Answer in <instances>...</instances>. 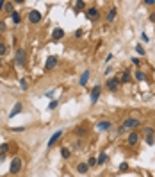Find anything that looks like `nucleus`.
Instances as JSON below:
<instances>
[{
  "mask_svg": "<svg viewBox=\"0 0 155 177\" xmlns=\"http://www.w3.org/2000/svg\"><path fill=\"white\" fill-rule=\"evenodd\" d=\"M107 159H109V156H107L105 152H100V154H98V157H96V161H98V167L105 165V163H107Z\"/></svg>",
  "mask_w": 155,
  "mask_h": 177,
  "instance_id": "obj_19",
  "label": "nucleus"
},
{
  "mask_svg": "<svg viewBox=\"0 0 155 177\" xmlns=\"http://www.w3.org/2000/svg\"><path fill=\"white\" fill-rule=\"evenodd\" d=\"M141 40H143V41H145V43H148V41H150V38H148V34H145V32L141 34Z\"/></svg>",
  "mask_w": 155,
  "mask_h": 177,
  "instance_id": "obj_39",
  "label": "nucleus"
},
{
  "mask_svg": "<svg viewBox=\"0 0 155 177\" xmlns=\"http://www.w3.org/2000/svg\"><path fill=\"white\" fill-rule=\"evenodd\" d=\"M132 64L139 66V64H141V59H139V57H132Z\"/></svg>",
  "mask_w": 155,
  "mask_h": 177,
  "instance_id": "obj_36",
  "label": "nucleus"
},
{
  "mask_svg": "<svg viewBox=\"0 0 155 177\" xmlns=\"http://www.w3.org/2000/svg\"><path fill=\"white\" fill-rule=\"evenodd\" d=\"M57 107H59V100H57V98H55V100H52L50 104H48V109H50V111L57 109Z\"/></svg>",
  "mask_w": 155,
  "mask_h": 177,
  "instance_id": "obj_30",
  "label": "nucleus"
},
{
  "mask_svg": "<svg viewBox=\"0 0 155 177\" xmlns=\"http://www.w3.org/2000/svg\"><path fill=\"white\" fill-rule=\"evenodd\" d=\"M77 172H79V174H87V172H89V165H87V161H86V163H84V161L77 163Z\"/></svg>",
  "mask_w": 155,
  "mask_h": 177,
  "instance_id": "obj_15",
  "label": "nucleus"
},
{
  "mask_svg": "<svg viewBox=\"0 0 155 177\" xmlns=\"http://www.w3.org/2000/svg\"><path fill=\"white\" fill-rule=\"evenodd\" d=\"M61 136H62V131H55V133L50 136V140L46 141V147H48V148H52V147H54L57 141H59V140H61Z\"/></svg>",
  "mask_w": 155,
  "mask_h": 177,
  "instance_id": "obj_10",
  "label": "nucleus"
},
{
  "mask_svg": "<svg viewBox=\"0 0 155 177\" xmlns=\"http://www.w3.org/2000/svg\"><path fill=\"white\" fill-rule=\"evenodd\" d=\"M125 133H127V129H125L123 125H120L118 127V134H125Z\"/></svg>",
  "mask_w": 155,
  "mask_h": 177,
  "instance_id": "obj_37",
  "label": "nucleus"
},
{
  "mask_svg": "<svg viewBox=\"0 0 155 177\" xmlns=\"http://www.w3.org/2000/svg\"><path fill=\"white\" fill-rule=\"evenodd\" d=\"M128 170H130V167H128V163H127V161L120 163V167H118V172H120V174H125V172H128Z\"/></svg>",
  "mask_w": 155,
  "mask_h": 177,
  "instance_id": "obj_23",
  "label": "nucleus"
},
{
  "mask_svg": "<svg viewBox=\"0 0 155 177\" xmlns=\"http://www.w3.org/2000/svg\"><path fill=\"white\" fill-rule=\"evenodd\" d=\"M9 16H11V20H13V23H14V25L21 23V16H20V13H18V11H14V13H13V14H9Z\"/></svg>",
  "mask_w": 155,
  "mask_h": 177,
  "instance_id": "obj_21",
  "label": "nucleus"
},
{
  "mask_svg": "<svg viewBox=\"0 0 155 177\" xmlns=\"http://www.w3.org/2000/svg\"><path fill=\"white\" fill-rule=\"evenodd\" d=\"M14 63L20 66V68H25L27 66V50L25 48H18L16 54H14Z\"/></svg>",
  "mask_w": 155,
  "mask_h": 177,
  "instance_id": "obj_3",
  "label": "nucleus"
},
{
  "mask_svg": "<svg viewBox=\"0 0 155 177\" xmlns=\"http://www.w3.org/2000/svg\"><path fill=\"white\" fill-rule=\"evenodd\" d=\"M94 127H96V131H111V129H113V122H111V120H102V122H98Z\"/></svg>",
  "mask_w": 155,
  "mask_h": 177,
  "instance_id": "obj_11",
  "label": "nucleus"
},
{
  "mask_svg": "<svg viewBox=\"0 0 155 177\" xmlns=\"http://www.w3.org/2000/svg\"><path fill=\"white\" fill-rule=\"evenodd\" d=\"M145 6H155V0H143Z\"/></svg>",
  "mask_w": 155,
  "mask_h": 177,
  "instance_id": "obj_38",
  "label": "nucleus"
},
{
  "mask_svg": "<svg viewBox=\"0 0 155 177\" xmlns=\"http://www.w3.org/2000/svg\"><path fill=\"white\" fill-rule=\"evenodd\" d=\"M27 20H29V23H32V25L39 23V21L43 20L41 11H38V9H31V11H29V14H27Z\"/></svg>",
  "mask_w": 155,
  "mask_h": 177,
  "instance_id": "obj_4",
  "label": "nucleus"
},
{
  "mask_svg": "<svg viewBox=\"0 0 155 177\" xmlns=\"http://www.w3.org/2000/svg\"><path fill=\"white\" fill-rule=\"evenodd\" d=\"M57 63H59L57 56H48L46 61H45V70H54V68L57 66Z\"/></svg>",
  "mask_w": 155,
  "mask_h": 177,
  "instance_id": "obj_9",
  "label": "nucleus"
},
{
  "mask_svg": "<svg viewBox=\"0 0 155 177\" xmlns=\"http://www.w3.org/2000/svg\"><path fill=\"white\" fill-rule=\"evenodd\" d=\"M9 148H11V145L7 143V141H6V143H2V145H0V154H7V152H9Z\"/></svg>",
  "mask_w": 155,
  "mask_h": 177,
  "instance_id": "obj_28",
  "label": "nucleus"
},
{
  "mask_svg": "<svg viewBox=\"0 0 155 177\" xmlns=\"http://www.w3.org/2000/svg\"><path fill=\"white\" fill-rule=\"evenodd\" d=\"M87 165H89V168L98 167V161H96V157H94V156H91L89 159H87Z\"/></svg>",
  "mask_w": 155,
  "mask_h": 177,
  "instance_id": "obj_29",
  "label": "nucleus"
},
{
  "mask_svg": "<svg viewBox=\"0 0 155 177\" xmlns=\"http://www.w3.org/2000/svg\"><path fill=\"white\" fill-rule=\"evenodd\" d=\"M82 34H84V29H77L75 34H73V38H75V40H80V38H82Z\"/></svg>",
  "mask_w": 155,
  "mask_h": 177,
  "instance_id": "obj_34",
  "label": "nucleus"
},
{
  "mask_svg": "<svg viewBox=\"0 0 155 177\" xmlns=\"http://www.w3.org/2000/svg\"><path fill=\"white\" fill-rule=\"evenodd\" d=\"M148 20H150V21H153V23H155V13H152V14L148 16Z\"/></svg>",
  "mask_w": 155,
  "mask_h": 177,
  "instance_id": "obj_42",
  "label": "nucleus"
},
{
  "mask_svg": "<svg viewBox=\"0 0 155 177\" xmlns=\"http://www.w3.org/2000/svg\"><path fill=\"white\" fill-rule=\"evenodd\" d=\"M61 157H62V159H66V161H68V159L72 157V150H70L68 147H61Z\"/></svg>",
  "mask_w": 155,
  "mask_h": 177,
  "instance_id": "obj_18",
  "label": "nucleus"
},
{
  "mask_svg": "<svg viewBox=\"0 0 155 177\" xmlns=\"http://www.w3.org/2000/svg\"><path fill=\"white\" fill-rule=\"evenodd\" d=\"M130 81H132V75H130V72H128V70H125V72L120 75V83H121V84H127V83H130Z\"/></svg>",
  "mask_w": 155,
  "mask_h": 177,
  "instance_id": "obj_17",
  "label": "nucleus"
},
{
  "mask_svg": "<svg viewBox=\"0 0 155 177\" xmlns=\"http://www.w3.org/2000/svg\"><path fill=\"white\" fill-rule=\"evenodd\" d=\"M135 52H137V56H141V57H143V56L146 54V50H145V47H143L141 43H137V45H135Z\"/></svg>",
  "mask_w": 155,
  "mask_h": 177,
  "instance_id": "obj_27",
  "label": "nucleus"
},
{
  "mask_svg": "<svg viewBox=\"0 0 155 177\" xmlns=\"http://www.w3.org/2000/svg\"><path fill=\"white\" fill-rule=\"evenodd\" d=\"M120 77H111V79H107V83H105V88L113 93V91H118L120 90Z\"/></svg>",
  "mask_w": 155,
  "mask_h": 177,
  "instance_id": "obj_6",
  "label": "nucleus"
},
{
  "mask_svg": "<svg viewBox=\"0 0 155 177\" xmlns=\"http://www.w3.org/2000/svg\"><path fill=\"white\" fill-rule=\"evenodd\" d=\"M143 134H145V136L155 134V129H153V127H145V131H143Z\"/></svg>",
  "mask_w": 155,
  "mask_h": 177,
  "instance_id": "obj_33",
  "label": "nucleus"
},
{
  "mask_svg": "<svg viewBox=\"0 0 155 177\" xmlns=\"http://www.w3.org/2000/svg\"><path fill=\"white\" fill-rule=\"evenodd\" d=\"M45 95H46L48 98H52V97H54V91H46V93H45Z\"/></svg>",
  "mask_w": 155,
  "mask_h": 177,
  "instance_id": "obj_43",
  "label": "nucleus"
},
{
  "mask_svg": "<svg viewBox=\"0 0 155 177\" xmlns=\"http://www.w3.org/2000/svg\"><path fill=\"white\" fill-rule=\"evenodd\" d=\"M100 95H102V86H100V84H96L93 90H91V95H89V98H91V104H96V102H98Z\"/></svg>",
  "mask_w": 155,
  "mask_h": 177,
  "instance_id": "obj_8",
  "label": "nucleus"
},
{
  "mask_svg": "<svg viewBox=\"0 0 155 177\" xmlns=\"http://www.w3.org/2000/svg\"><path fill=\"white\" fill-rule=\"evenodd\" d=\"M4 7H6V0H0V13L4 11Z\"/></svg>",
  "mask_w": 155,
  "mask_h": 177,
  "instance_id": "obj_41",
  "label": "nucleus"
},
{
  "mask_svg": "<svg viewBox=\"0 0 155 177\" xmlns=\"http://www.w3.org/2000/svg\"><path fill=\"white\" fill-rule=\"evenodd\" d=\"M139 140H141V134H139L137 131H130V133L127 134V145L135 147L137 143H139Z\"/></svg>",
  "mask_w": 155,
  "mask_h": 177,
  "instance_id": "obj_5",
  "label": "nucleus"
},
{
  "mask_svg": "<svg viewBox=\"0 0 155 177\" xmlns=\"http://www.w3.org/2000/svg\"><path fill=\"white\" fill-rule=\"evenodd\" d=\"M27 86H29L27 84V77H20V88L21 90H27Z\"/></svg>",
  "mask_w": 155,
  "mask_h": 177,
  "instance_id": "obj_31",
  "label": "nucleus"
},
{
  "mask_svg": "<svg viewBox=\"0 0 155 177\" xmlns=\"http://www.w3.org/2000/svg\"><path fill=\"white\" fill-rule=\"evenodd\" d=\"M13 131H14V133H23V131H25V127H14Z\"/></svg>",
  "mask_w": 155,
  "mask_h": 177,
  "instance_id": "obj_40",
  "label": "nucleus"
},
{
  "mask_svg": "<svg viewBox=\"0 0 155 177\" xmlns=\"http://www.w3.org/2000/svg\"><path fill=\"white\" fill-rule=\"evenodd\" d=\"M23 168V159L20 156H14L11 159V165H9V174L11 175H18Z\"/></svg>",
  "mask_w": 155,
  "mask_h": 177,
  "instance_id": "obj_1",
  "label": "nucleus"
},
{
  "mask_svg": "<svg viewBox=\"0 0 155 177\" xmlns=\"http://www.w3.org/2000/svg\"><path fill=\"white\" fill-rule=\"evenodd\" d=\"M4 11H6V13H9V14H13V13H14V4H13V2H6V7H4Z\"/></svg>",
  "mask_w": 155,
  "mask_h": 177,
  "instance_id": "obj_24",
  "label": "nucleus"
},
{
  "mask_svg": "<svg viewBox=\"0 0 155 177\" xmlns=\"http://www.w3.org/2000/svg\"><path fill=\"white\" fill-rule=\"evenodd\" d=\"M84 7H86V2H82V0H77V2H75V13H80Z\"/></svg>",
  "mask_w": 155,
  "mask_h": 177,
  "instance_id": "obj_25",
  "label": "nucleus"
},
{
  "mask_svg": "<svg viewBox=\"0 0 155 177\" xmlns=\"http://www.w3.org/2000/svg\"><path fill=\"white\" fill-rule=\"evenodd\" d=\"M21 111H23V106H21V102H16V104H14V109H11V113H9V118H11V120H13V116L20 115Z\"/></svg>",
  "mask_w": 155,
  "mask_h": 177,
  "instance_id": "obj_14",
  "label": "nucleus"
},
{
  "mask_svg": "<svg viewBox=\"0 0 155 177\" xmlns=\"http://www.w3.org/2000/svg\"><path fill=\"white\" fill-rule=\"evenodd\" d=\"M2 64H4V61H2V57H0V68H2Z\"/></svg>",
  "mask_w": 155,
  "mask_h": 177,
  "instance_id": "obj_44",
  "label": "nucleus"
},
{
  "mask_svg": "<svg viewBox=\"0 0 155 177\" xmlns=\"http://www.w3.org/2000/svg\"><path fill=\"white\" fill-rule=\"evenodd\" d=\"M89 77H91V72H89V70H86V72L80 75V79H79V84H80V86H86V84L89 83Z\"/></svg>",
  "mask_w": 155,
  "mask_h": 177,
  "instance_id": "obj_16",
  "label": "nucleus"
},
{
  "mask_svg": "<svg viewBox=\"0 0 155 177\" xmlns=\"http://www.w3.org/2000/svg\"><path fill=\"white\" fill-rule=\"evenodd\" d=\"M75 134L79 136V138H84V136L87 134V129H86L84 125H79V127L75 129Z\"/></svg>",
  "mask_w": 155,
  "mask_h": 177,
  "instance_id": "obj_20",
  "label": "nucleus"
},
{
  "mask_svg": "<svg viewBox=\"0 0 155 177\" xmlns=\"http://www.w3.org/2000/svg\"><path fill=\"white\" fill-rule=\"evenodd\" d=\"M6 54H7V45H6V43H0V57L6 56Z\"/></svg>",
  "mask_w": 155,
  "mask_h": 177,
  "instance_id": "obj_32",
  "label": "nucleus"
},
{
  "mask_svg": "<svg viewBox=\"0 0 155 177\" xmlns=\"http://www.w3.org/2000/svg\"><path fill=\"white\" fill-rule=\"evenodd\" d=\"M116 14H118V9L116 7H109V11H107V16H105V21L107 23H113L114 20H116Z\"/></svg>",
  "mask_w": 155,
  "mask_h": 177,
  "instance_id": "obj_12",
  "label": "nucleus"
},
{
  "mask_svg": "<svg viewBox=\"0 0 155 177\" xmlns=\"http://www.w3.org/2000/svg\"><path fill=\"white\" fill-rule=\"evenodd\" d=\"M6 29H7V25H6V21H4V20H0V32H4V31H6Z\"/></svg>",
  "mask_w": 155,
  "mask_h": 177,
  "instance_id": "obj_35",
  "label": "nucleus"
},
{
  "mask_svg": "<svg viewBox=\"0 0 155 177\" xmlns=\"http://www.w3.org/2000/svg\"><path fill=\"white\" fill-rule=\"evenodd\" d=\"M141 120L139 118H135V116H128V118H125L123 120V127L127 129V131H135L137 127H141Z\"/></svg>",
  "mask_w": 155,
  "mask_h": 177,
  "instance_id": "obj_2",
  "label": "nucleus"
},
{
  "mask_svg": "<svg viewBox=\"0 0 155 177\" xmlns=\"http://www.w3.org/2000/svg\"><path fill=\"white\" fill-rule=\"evenodd\" d=\"M145 143L148 147H152L155 145V134H150V136H145Z\"/></svg>",
  "mask_w": 155,
  "mask_h": 177,
  "instance_id": "obj_26",
  "label": "nucleus"
},
{
  "mask_svg": "<svg viewBox=\"0 0 155 177\" xmlns=\"http://www.w3.org/2000/svg\"><path fill=\"white\" fill-rule=\"evenodd\" d=\"M86 16H87L91 21H96L98 18H100V9H98L96 6H93V7H87V9H86Z\"/></svg>",
  "mask_w": 155,
  "mask_h": 177,
  "instance_id": "obj_7",
  "label": "nucleus"
},
{
  "mask_svg": "<svg viewBox=\"0 0 155 177\" xmlns=\"http://www.w3.org/2000/svg\"><path fill=\"white\" fill-rule=\"evenodd\" d=\"M62 38H64V31H62L61 27L54 29V32H52V41H61Z\"/></svg>",
  "mask_w": 155,
  "mask_h": 177,
  "instance_id": "obj_13",
  "label": "nucleus"
},
{
  "mask_svg": "<svg viewBox=\"0 0 155 177\" xmlns=\"http://www.w3.org/2000/svg\"><path fill=\"white\" fill-rule=\"evenodd\" d=\"M134 79L135 81H139V83H143V81H146V73L141 72V70H137V72L134 73Z\"/></svg>",
  "mask_w": 155,
  "mask_h": 177,
  "instance_id": "obj_22",
  "label": "nucleus"
}]
</instances>
